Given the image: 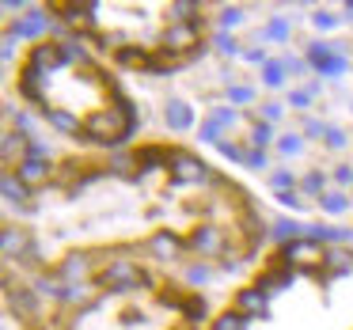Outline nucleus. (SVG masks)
Wrapping results in <instances>:
<instances>
[{
    "instance_id": "f257e3e1",
    "label": "nucleus",
    "mask_w": 353,
    "mask_h": 330,
    "mask_svg": "<svg viewBox=\"0 0 353 330\" xmlns=\"http://www.w3.org/2000/svg\"><path fill=\"white\" fill-rule=\"evenodd\" d=\"M84 133L88 137H95V141H125V133H130V122H122V118L114 114V110H103V114H95L92 122L84 125Z\"/></svg>"
},
{
    "instance_id": "f03ea898",
    "label": "nucleus",
    "mask_w": 353,
    "mask_h": 330,
    "mask_svg": "<svg viewBox=\"0 0 353 330\" xmlns=\"http://www.w3.org/2000/svg\"><path fill=\"white\" fill-rule=\"evenodd\" d=\"M107 281L114 285L118 292H125V289H137V285L145 281V274H141V269L133 266L130 258H118V262H110V269H107Z\"/></svg>"
},
{
    "instance_id": "7ed1b4c3",
    "label": "nucleus",
    "mask_w": 353,
    "mask_h": 330,
    "mask_svg": "<svg viewBox=\"0 0 353 330\" xmlns=\"http://www.w3.org/2000/svg\"><path fill=\"white\" fill-rule=\"evenodd\" d=\"M205 178V163L190 160V156H175V183H198Z\"/></svg>"
},
{
    "instance_id": "20e7f679",
    "label": "nucleus",
    "mask_w": 353,
    "mask_h": 330,
    "mask_svg": "<svg viewBox=\"0 0 353 330\" xmlns=\"http://www.w3.org/2000/svg\"><path fill=\"white\" fill-rule=\"evenodd\" d=\"M232 122H236V110H216V114L201 125V141H216V145H221L216 130H221V125H232Z\"/></svg>"
},
{
    "instance_id": "39448f33",
    "label": "nucleus",
    "mask_w": 353,
    "mask_h": 330,
    "mask_svg": "<svg viewBox=\"0 0 353 330\" xmlns=\"http://www.w3.org/2000/svg\"><path fill=\"white\" fill-rule=\"evenodd\" d=\"M190 122H194L190 107H186V103H179V99H171L168 103V125H171V130H190Z\"/></svg>"
},
{
    "instance_id": "423d86ee",
    "label": "nucleus",
    "mask_w": 353,
    "mask_h": 330,
    "mask_svg": "<svg viewBox=\"0 0 353 330\" xmlns=\"http://www.w3.org/2000/svg\"><path fill=\"white\" fill-rule=\"evenodd\" d=\"M50 171H46V163L42 160H34V156H27L23 163H19V178H23L27 186H34V183H42V178H46Z\"/></svg>"
},
{
    "instance_id": "0eeeda50",
    "label": "nucleus",
    "mask_w": 353,
    "mask_h": 330,
    "mask_svg": "<svg viewBox=\"0 0 353 330\" xmlns=\"http://www.w3.org/2000/svg\"><path fill=\"white\" fill-rule=\"evenodd\" d=\"M152 254H156V258H163V262L175 258V254H179V239L171 236V231H160V236L152 239Z\"/></svg>"
},
{
    "instance_id": "6e6552de",
    "label": "nucleus",
    "mask_w": 353,
    "mask_h": 330,
    "mask_svg": "<svg viewBox=\"0 0 353 330\" xmlns=\"http://www.w3.org/2000/svg\"><path fill=\"white\" fill-rule=\"evenodd\" d=\"M194 247H198V251H216V247H221L216 228H198L194 231Z\"/></svg>"
},
{
    "instance_id": "1a4fd4ad",
    "label": "nucleus",
    "mask_w": 353,
    "mask_h": 330,
    "mask_svg": "<svg viewBox=\"0 0 353 330\" xmlns=\"http://www.w3.org/2000/svg\"><path fill=\"white\" fill-rule=\"evenodd\" d=\"M42 27H46V16H39V12H34L31 19H23V23L16 27V34H19V39H31V34H39Z\"/></svg>"
},
{
    "instance_id": "9d476101",
    "label": "nucleus",
    "mask_w": 353,
    "mask_h": 330,
    "mask_svg": "<svg viewBox=\"0 0 353 330\" xmlns=\"http://www.w3.org/2000/svg\"><path fill=\"white\" fill-rule=\"evenodd\" d=\"M213 330H247V315H221V319H216V327Z\"/></svg>"
},
{
    "instance_id": "9b49d317",
    "label": "nucleus",
    "mask_w": 353,
    "mask_h": 330,
    "mask_svg": "<svg viewBox=\"0 0 353 330\" xmlns=\"http://www.w3.org/2000/svg\"><path fill=\"white\" fill-rule=\"evenodd\" d=\"M61 274H65V277H84V274H88V258H84V254H72V258L65 262Z\"/></svg>"
},
{
    "instance_id": "f8f14e48",
    "label": "nucleus",
    "mask_w": 353,
    "mask_h": 330,
    "mask_svg": "<svg viewBox=\"0 0 353 330\" xmlns=\"http://www.w3.org/2000/svg\"><path fill=\"white\" fill-rule=\"evenodd\" d=\"M323 209H327V213H345V209H350V198H345V194H327V198H323Z\"/></svg>"
},
{
    "instance_id": "ddd939ff",
    "label": "nucleus",
    "mask_w": 353,
    "mask_h": 330,
    "mask_svg": "<svg viewBox=\"0 0 353 330\" xmlns=\"http://www.w3.org/2000/svg\"><path fill=\"white\" fill-rule=\"evenodd\" d=\"M4 194H8V201H23V198H27L23 183L16 186V178H12V175H4Z\"/></svg>"
},
{
    "instance_id": "4468645a",
    "label": "nucleus",
    "mask_w": 353,
    "mask_h": 330,
    "mask_svg": "<svg viewBox=\"0 0 353 330\" xmlns=\"http://www.w3.org/2000/svg\"><path fill=\"white\" fill-rule=\"evenodd\" d=\"M16 251H23V236L4 231V254H8V258H16Z\"/></svg>"
},
{
    "instance_id": "2eb2a0df",
    "label": "nucleus",
    "mask_w": 353,
    "mask_h": 330,
    "mask_svg": "<svg viewBox=\"0 0 353 330\" xmlns=\"http://www.w3.org/2000/svg\"><path fill=\"white\" fill-rule=\"evenodd\" d=\"M46 118H50V122H54V125H57V130H80V125H77V122H72V118H69V114H61V110H46Z\"/></svg>"
},
{
    "instance_id": "dca6fc26",
    "label": "nucleus",
    "mask_w": 353,
    "mask_h": 330,
    "mask_svg": "<svg viewBox=\"0 0 353 330\" xmlns=\"http://www.w3.org/2000/svg\"><path fill=\"white\" fill-rule=\"evenodd\" d=\"M274 236H277V239L300 236V224H292V220H277V224H274Z\"/></svg>"
},
{
    "instance_id": "f3484780",
    "label": "nucleus",
    "mask_w": 353,
    "mask_h": 330,
    "mask_svg": "<svg viewBox=\"0 0 353 330\" xmlns=\"http://www.w3.org/2000/svg\"><path fill=\"white\" fill-rule=\"evenodd\" d=\"M300 148H304V141H300L296 133H289V137H281V152H285V156H296Z\"/></svg>"
},
{
    "instance_id": "a211bd4d",
    "label": "nucleus",
    "mask_w": 353,
    "mask_h": 330,
    "mask_svg": "<svg viewBox=\"0 0 353 330\" xmlns=\"http://www.w3.org/2000/svg\"><path fill=\"white\" fill-rule=\"evenodd\" d=\"M350 266H353V262H350V254H342V251H334V254H330V269H334V274H345Z\"/></svg>"
},
{
    "instance_id": "6ab92c4d",
    "label": "nucleus",
    "mask_w": 353,
    "mask_h": 330,
    "mask_svg": "<svg viewBox=\"0 0 353 330\" xmlns=\"http://www.w3.org/2000/svg\"><path fill=\"white\" fill-rule=\"evenodd\" d=\"M236 23H243V12H239V8H224L221 12V27H236Z\"/></svg>"
},
{
    "instance_id": "aec40b11",
    "label": "nucleus",
    "mask_w": 353,
    "mask_h": 330,
    "mask_svg": "<svg viewBox=\"0 0 353 330\" xmlns=\"http://www.w3.org/2000/svg\"><path fill=\"white\" fill-rule=\"evenodd\" d=\"M194 39V31H186V27H179V31H168V42H171V46H183V42H190Z\"/></svg>"
},
{
    "instance_id": "412c9836",
    "label": "nucleus",
    "mask_w": 353,
    "mask_h": 330,
    "mask_svg": "<svg viewBox=\"0 0 353 330\" xmlns=\"http://www.w3.org/2000/svg\"><path fill=\"white\" fill-rule=\"evenodd\" d=\"M281 80H285L281 76V65H266V84L270 87H281Z\"/></svg>"
},
{
    "instance_id": "4be33fe9",
    "label": "nucleus",
    "mask_w": 353,
    "mask_h": 330,
    "mask_svg": "<svg viewBox=\"0 0 353 330\" xmlns=\"http://www.w3.org/2000/svg\"><path fill=\"white\" fill-rule=\"evenodd\" d=\"M312 23L319 27V31H330V27H334V16H327V12H315V16H312Z\"/></svg>"
},
{
    "instance_id": "5701e85b",
    "label": "nucleus",
    "mask_w": 353,
    "mask_h": 330,
    "mask_svg": "<svg viewBox=\"0 0 353 330\" xmlns=\"http://www.w3.org/2000/svg\"><path fill=\"white\" fill-rule=\"evenodd\" d=\"M254 145H270V125L266 122H259V125H254Z\"/></svg>"
},
{
    "instance_id": "b1692460",
    "label": "nucleus",
    "mask_w": 353,
    "mask_h": 330,
    "mask_svg": "<svg viewBox=\"0 0 353 330\" xmlns=\"http://www.w3.org/2000/svg\"><path fill=\"white\" fill-rule=\"evenodd\" d=\"M274 186H277L281 194H289V186H292V175H289V171H277V175H274Z\"/></svg>"
},
{
    "instance_id": "393cba45",
    "label": "nucleus",
    "mask_w": 353,
    "mask_h": 330,
    "mask_svg": "<svg viewBox=\"0 0 353 330\" xmlns=\"http://www.w3.org/2000/svg\"><path fill=\"white\" fill-rule=\"evenodd\" d=\"M239 307H262V292H243V296H239Z\"/></svg>"
},
{
    "instance_id": "a878e982",
    "label": "nucleus",
    "mask_w": 353,
    "mask_h": 330,
    "mask_svg": "<svg viewBox=\"0 0 353 330\" xmlns=\"http://www.w3.org/2000/svg\"><path fill=\"white\" fill-rule=\"evenodd\" d=\"M205 277H209V269H205V266H190V274H186V281H190V285H201Z\"/></svg>"
},
{
    "instance_id": "bb28decb",
    "label": "nucleus",
    "mask_w": 353,
    "mask_h": 330,
    "mask_svg": "<svg viewBox=\"0 0 353 330\" xmlns=\"http://www.w3.org/2000/svg\"><path fill=\"white\" fill-rule=\"evenodd\" d=\"M243 163H247V167H254V171H262V167H266V156L251 152V156H243Z\"/></svg>"
},
{
    "instance_id": "cd10ccee",
    "label": "nucleus",
    "mask_w": 353,
    "mask_h": 330,
    "mask_svg": "<svg viewBox=\"0 0 353 330\" xmlns=\"http://www.w3.org/2000/svg\"><path fill=\"white\" fill-rule=\"evenodd\" d=\"M304 190H312V194H315V190H323V175H319V171H312V175L304 178Z\"/></svg>"
},
{
    "instance_id": "c85d7f7f",
    "label": "nucleus",
    "mask_w": 353,
    "mask_h": 330,
    "mask_svg": "<svg viewBox=\"0 0 353 330\" xmlns=\"http://www.w3.org/2000/svg\"><path fill=\"white\" fill-rule=\"evenodd\" d=\"M327 145H330V148H342V145H345V133H342V130H327Z\"/></svg>"
},
{
    "instance_id": "c756f323",
    "label": "nucleus",
    "mask_w": 353,
    "mask_h": 330,
    "mask_svg": "<svg viewBox=\"0 0 353 330\" xmlns=\"http://www.w3.org/2000/svg\"><path fill=\"white\" fill-rule=\"evenodd\" d=\"M228 95H232V103H247L251 99V87H228Z\"/></svg>"
},
{
    "instance_id": "7c9ffc66",
    "label": "nucleus",
    "mask_w": 353,
    "mask_h": 330,
    "mask_svg": "<svg viewBox=\"0 0 353 330\" xmlns=\"http://www.w3.org/2000/svg\"><path fill=\"white\" fill-rule=\"evenodd\" d=\"M270 34H274V39H285V34H289V23H285V19H274V23H270Z\"/></svg>"
},
{
    "instance_id": "2f4dec72",
    "label": "nucleus",
    "mask_w": 353,
    "mask_h": 330,
    "mask_svg": "<svg viewBox=\"0 0 353 330\" xmlns=\"http://www.w3.org/2000/svg\"><path fill=\"white\" fill-rule=\"evenodd\" d=\"M171 12H175V19H190L194 4H175V8H171Z\"/></svg>"
},
{
    "instance_id": "473e14b6",
    "label": "nucleus",
    "mask_w": 353,
    "mask_h": 330,
    "mask_svg": "<svg viewBox=\"0 0 353 330\" xmlns=\"http://www.w3.org/2000/svg\"><path fill=\"white\" fill-rule=\"evenodd\" d=\"M216 46H221V50H224V54H236V42H232V39H228V34H221V39H216Z\"/></svg>"
},
{
    "instance_id": "72a5a7b5",
    "label": "nucleus",
    "mask_w": 353,
    "mask_h": 330,
    "mask_svg": "<svg viewBox=\"0 0 353 330\" xmlns=\"http://www.w3.org/2000/svg\"><path fill=\"white\" fill-rule=\"evenodd\" d=\"M274 118H281V103H266V122H274Z\"/></svg>"
},
{
    "instance_id": "f704fd0d",
    "label": "nucleus",
    "mask_w": 353,
    "mask_h": 330,
    "mask_svg": "<svg viewBox=\"0 0 353 330\" xmlns=\"http://www.w3.org/2000/svg\"><path fill=\"white\" fill-rule=\"evenodd\" d=\"M277 198H281V205H292V209H300V198H296V194H277Z\"/></svg>"
},
{
    "instance_id": "c9c22d12",
    "label": "nucleus",
    "mask_w": 353,
    "mask_h": 330,
    "mask_svg": "<svg viewBox=\"0 0 353 330\" xmlns=\"http://www.w3.org/2000/svg\"><path fill=\"white\" fill-rule=\"evenodd\" d=\"M216 148H221L224 156H232V160H239V148H236V145H228V141H221V145H216Z\"/></svg>"
},
{
    "instance_id": "e433bc0d",
    "label": "nucleus",
    "mask_w": 353,
    "mask_h": 330,
    "mask_svg": "<svg viewBox=\"0 0 353 330\" xmlns=\"http://www.w3.org/2000/svg\"><path fill=\"white\" fill-rule=\"evenodd\" d=\"M307 99H312V92H296V95H292V103H296V107H307Z\"/></svg>"
},
{
    "instance_id": "4c0bfd02",
    "label": "nucleus",
    "mask_w": 353,
    "mask_h": 330,
    "mask_svg": "<svg viewBox=\"0 0 353 330\" xmlns=\"http://www.w3.org/2000/svg\"><path fill=\"white\" fill-rule=\"evenodd\" d=\"M334 178H338V183H353V171H350V167H338Z\"/></svg>"
}]
</instances>
